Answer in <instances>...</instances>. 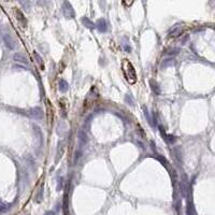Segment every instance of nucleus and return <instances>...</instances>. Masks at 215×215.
I'll return each instance as SVG.
<instances>
[{
  "mask_svg": "<svg viewBox=\"0 0 215 215\" xmlns=\"http://www.w3.org/2000/svg\"><path fill=\"white\" fill-rule=\"evenodd\" d=\"M122 70L124 73L125 79L127 80L129 84H134L137 82V72L134 65L128 59H123L122 61Z\"/></svg>",
  "mask_w": 215,
  "mask_h": 215,
  "instance_id": "nucleus-1",
  "label": "nucleus"
},
{
  "mask_svg": "<svg viewBox=\"0 0 215 215\" xmlns=\"http://www.w3.org/2000/svg\"><path fill=\"white\" fill-rule=\"evenodd\" d=\"M62 14L67 19H71L75 17V11L73 9V6H71V3L69 2L68 0H64L62 3Z\"/></svg>",
  "mask_w": 215,
  "mask_h": 215,
  "instance_id": "nucleus-2",
  "label": "nucleus"
},
{
  "mask_svg": "<svg viewBox=\"0 0 215 215\" xmlns=\"http://www.w3.org/2000/svg\"><path fill=\"white\" fill-rule=\"evenodd\" d=\"M2 40L6 44V46L9 49V50H15L16 47V42L15 40L13 39V37L9 34H4L2 37Z\"/></svg>",
  "mask_w": 215,
  "mask_h": 215,
  "instance_id": "nucleus-3",
  "label": "nucleus"
},
{
  "mask_svg": "<svg viewBox=\"0 0 215 215\" xmlns=\"http://www.w3.org/2000/svg\"><path fill=\"white\" fill-rule=\"evenodd\" d=\"M14 15H15L16 19H17V22L19 23V25L22 26L23 28H26V26H27V19H26L25 15L23 14V12L21 11L19 9H14Z\"/></svg>",
  "mask_w": 215,
  "mask_h": 215,
  "instance_id": "nucleus-4",
  "label": "nucleus"
},
{
  "mask_svg": "<svg viewBox=\"0 0 215 215\" xmlns=\"http://www.w3.org/2000/svg\"><path fill=\"white\" fill-rule=\"evenodd\" d=\"M29 114H30V116L32 119H38V121L42 119L44 116L43 110L41 109V108H39V106H34V108H32V109L29 111Z\"/></svg>",
  "mask_w": 215,
  "mask_h": 215,
  "instance_id": "nucleus-5",
  "label": "nucleus"
},
{
  "mask_svg": "<svg viewBox=\"0 0 215 215\" xmlns=\"http://www.w3.org/2000/svg\"><path fill=\"white\" fill-rule=\"evenodd\" d=\"M13 59L15 60L16 62H19V64H23V65L29 66V60L28 58L24 55L23 53H15L13 55Z\"/></svg>",
  "mask_w": 215,
  "mask_h": 215,
  "instance_id": "nucleus-6",
  "label": "nucleus"
},
{
  "mask_svg": "<svg viewBox=\"0 0 215 215\" xmlns=\"http://www.w3.org/2000/svg\"><path fill=\"white\" fill-rule=\"evenodd\" d=\"M97 29L100 31V32H106L108 31V24H106V21L104 19H99L97 21Z\"/></svg>",
  "mask_w": 215,
  "mask_h": 215,
  "instance_id": "nucleus-7",
  "label": "nucleus"
},
{
  "mask_svg": "<svg viewBox=\"0 0 215 215\" xmlns=\"http://www.w3.org/2000/svg\"><path fill=\"white\" fill-rule=\"evenodd\" d=\"M150 86H151V89L156 94V95H159V94L161 93V89H160V86L155 80H150Z\"/></svg>",
  "mask_w": 215,
  "mask_h": 215,
  "instance_id": "nucleus-8",
  "label": "nucleus"
},
{
  "mask_svg": "<svg viewBox=\"0 0 215 215\" xmlns=\"http://www.w3.org/2000/svg\"><path fill=\"white\" fill-rule=\"evenodd\" d=\"M34 60H36V62L38 64V66H39V68L41 69V70H43L44 69V61H43V58L39 55V54L37 53V52H34Z\"/></svg>",
  "mask_w": 215,
  "mask_h": 215,
  "instance_id": "nucleus-9",
  "label": "nucleus"
},
{
  "mask_svg": "<svg viewBox=\"0 0 215 215\" xmlns=\"http://www.w3.org/2000/svg\"><path fill=\"white\" fill-rule=\"evenodd\" d=\"M82 23H83V25H84L86 28L91 29V30L95 29V27H96V25H95V24L91 22V19H87V17H83V19H82Z\"/></svg>",
  "mask_w": 215,
  "mask_h": 215,
  "instance_id": "nucleus-10",
  "label": "nucleus"
},
{
  "mask_svg": "<svg viewBox=\"0 0 215 215\" xmlns=\"http://www.w3.org/2000/svg\"><path fill=\"white\" fill-rule=\"evenodd\" d=\"M182 34V28L181 27H178V26H175L174 28L171 29V30L169 31V37H172V38H176L178 36Z\"/></svg>",
  "mask_w": 215,
  "mask_h": 215,
  "instance_id": "nucleus-11",
  "label": "nucleus"
},
{
  "mask_svg": "<svg viewBox=\"0 0 215 215\" xmlns=\"http://www.w3.org/2000/svg\"><path fill=\"white\" fill-rule=\"evenodd\" d=\"M19 2L26 12H29L31 10V2L29 0H19Z\"/></svg>",
  "mask_w": 215,
  "mask_h": 215,
  "instance_id": "nucleus-12",
  "label": "nucleus"
},
{
  "mask_svg": "<svg viewBox=\"0 0 215 215\" xmlns=\"http://www.w3.org/2000/svg\"><path fill=\"white\" fill-rule=\"evenodd\" d=\"M175 65V59L173 57L171 58H167L166 60H164V62L161 64V68H168V67H172V66Z\"/></svg>",
  "mask_w": 215,
  "mask_h": 215,
  "instance_id": "nucleus-13",
  "label": "nucleus"
},
{
  "mask_svg": "<svg viewBox=\"0 0 215 215\" xmlns=\"http://www.w3.org/2000/svg\"><path fill=\"white\" fill-rule=\"evenodd\" d=\"M64 154V143L62 142H59L58 146H57V154H56V161H58L60 159V157Z\"/></svg>",
  "mask_w": 215,
  "mask_h": 215,
  "instance_id": "nucleus-14",
  "label": "nucleus"
},
{
  "mask_svg": "<svg viewBox=\"0 0 215 215\" xmlns=\"http://www.w3.org/2000/svg\"><path fill=\"white\" fill-rule=\"evenodd\" d=\"M79 141H80V143H81V146H83V145L86 144L87 139H86V134H85L84 131H80V132H79Z\"/></svg>",
  "mask_w": 215,
  "mask_h": 215,
  "instance_id": "nucleus-15",
  "label": "nucleus"
},
{
  "mask_svg": "<svg viewBox=\"0 0 215 215\" xmlns=\"http://www.w3.org/2000/svg\"><path fill=\"white\" fill-rule=\"evenodd\" d=\"M58 87H59V91H62V93H66V91H68L69 85H68V83H67L66 81L61 80V81L59 82V85H58Z\"/></svg>",
  "mask_w": 215,
  "mask_h": 215,
  "instance_id": "nucleus-16",
  "label": "nucleus"
},
{
  "mask_svg": "<svg viewBox=\"0 0 215 215\" xmlns=\"http://www.w3.org/2000/svg\"><path fill=\"white\" fill-rule=\"evenodd\" d=\"M165 140L167 141V143L168 144H173L176 140V138L173 136V134H167L165 137Z\"/></svg>",
  "mask_w": 215,
  "mask_h": 215,
  "instance_id": "nucleus-17",
  "label": "nucleus"
},
{
  "mask_svg": "<svg viewBox=\"0 0 215 215\" xmlns=\"http://www.w3.org/2000/svg\"><path fill=\"white\" fill-rule=\"evenodd\" d=\"M179 52H180L179 49H171V50H169V51H166V54L169 55V56L173 57V56H175V55H178Z\"/></svg>",
  "mask_w": 215,
  "mask_h": 215,
  "instance_id": "nucleus-18",
  "label": "nucleus"
},
{
  "mask_svg": "<svg viewBox=\"0 0 215 215\" xmlns=\"http://www.w3.org/2000/svg\"><path fill=\"white\" fill-rule=\"evenodd\" d=\"M187 215H196V212H195V209H194V206L191 203H188V206H187Z\"/></svg>",
  "mask_w": 215,
  "mask_h": 215,
  "instance_id": "nucleus-19",
  "label": "nucleus"
},
{
  "mask_svg": "<svg viewBox=\"0 0 215 215\" xmlns=\"http://www.w3.org/2000/svg\"><path fill=\"white\" fill-rule=\"evenodd\" d=\"M143 112H144V114H145V117H146V121H147V122H149V123H150L151 126H153V122H152V117H151L150 113H147V110H146V108H145V106H143Z\"/></svg>",
  "mask_w": 215,
  "mask_h": 215,
  "instance_id": "nucleus-20",
  "label": "nucleus"
},
{
  "mask_svg": "<svg viewBox=\"0 0 215 215\" xmlns=\"http://www.w3.org/2000/svg\"><path fill=\"white\" fill-rule=\"evenodd\" d=\"M10 209V206L9 204H6V203H2L0 202V213H4L6 212L8 210Z\"/></svg>",
  "mask_w": 215,
  "mask_h": 215,
  "instance_id": "nucleus-21",
  "label": "nucleus"
},
{
  "mask_svg": "<svg viewBox=\"0 0 215 215\" xmlns=\"http://www.w3.org/2000/svg\"><path fill=\"white\" fill-rule=\"evenodd\" d=\"M158 159H159V161L161 162L162 165L165 166H167V168H169V167H170V166H169V162L167 161V159L165 158V157H162V156H158Z\"/></svg>",
  "mask_w": 215,
  "mask_h": 215,
  "instance_id": "nucleus-22",
  "label": "nucleus"
},
{
  "mask_svg": "<svg viewBox=\"0 0 215 215\" xmlns=\"http://www.w3.org/2000/svg\"><path fill=\"white\" fill-rule=\"evenodd\" d=\"M122 1H123V3H124L126 6H130L131 4L134 3V0H122Z\"/></svg>",
  "mask_w": 215,
  "mask_h": 215,
  "instance_id": "nucleus-23",
  "label": "nucleus"
},
{
  "mask_svg": "<svg viewBox=\"0 0 215 215\" xmlns=\"http://www.w3.org/2000/svg\"><path fill=\"white\" fill-rule=\"evenodd\" d=\"M42 191H43V188L41 187V188H40V193L38 194V199H36L38 201V202H40L41 199H42Z\"/></svg>",
  "mask_w": 215,
  "mask_h": 215,
  "instance_id": "nucleus-24",
  "label": "nucleus"
},
{
  "mask_svg": "<svg viewBox=\"0 0 215 215\" xmlns=\"http://www.w3.org/2000/svg\"><path fill=\"white\" fill-rule=\"evenodd\" d=\"M62 188V179H58V186H57V190H60Z\"/></svg>",
  "mask_w": 215,
  "mask_h": 215,
  "instance_id": "nucleus-25",
  "label": "nucleus"
},
{
  "mask_svg": "<svg viewBox=\"0 0 215 215\" xmlns=\"http://www.w3.org/2000/svg\"><path fill=\"white\" fill-rule=\"evenodd\" d=\"M44 215H55V212L54 211H47Z\"/></svg>",
  "mask_w": 215,
  "mask_h": 215,
  "instance_id": "nucleus-26",
  "label": "nucleus"
},
{
  "mask_svg": "<svg viewBox=\"0 0 215 215\" xmlns=\"http://www.w3.org/2000/svg\"><path fill=\"white\" fill-rule=\"evenodd\" d=\"M4 1H10V0H4Z\"/></svg>",
  "mask_w": 215,
  "mask_h": 215,
  "instance_id": "nucleus-27",
  "label": "nucleus"
}]
</instances>
